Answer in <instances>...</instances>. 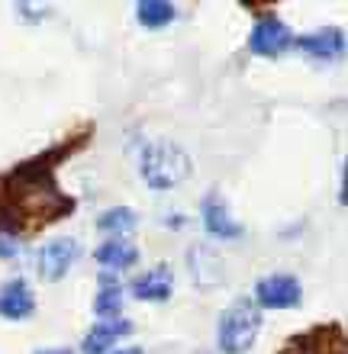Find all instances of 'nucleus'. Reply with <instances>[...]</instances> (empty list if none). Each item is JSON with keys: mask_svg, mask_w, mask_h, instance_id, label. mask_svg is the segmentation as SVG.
Returning <instances> with one entry per match:
<instances>
[{"mask_svg": "<svg viewBox=\"0 0 348 354\" xmlns=\"http://www.w3.org/2000/svg\"><path fill=\"white\" fill-rule=\"evenodd\" d=\"M94 132L91 120L77 122L48 149L0 171V235L19 242L75 216L77 196L58 184V171L91 145Z\"/></svg>", "mask_w": 348, "mask_h": 354, "instance_id": "f257e3e1", "label": "nucleus"}, {"mask_svg": "<svg viewBox=\"0 0 348 354\" xmlns=\"http://www.w3.org/2000/svg\"><path fill=\"white\" fill-rule=\"evenodd\" d=\"M190 155L171 139H152L139 149V177L152 190H171L190 177Z\"/></svg>", "mask_w": 348, "mask_h": 354, "instance_id": "f03ea898", "label": "nucleus"}, {"mask_svg": "<svg viewBox=\"0 0 348 354\" xmlns=\"http://www.w3.org/2000/svg\"><path fill=\"white\" fill-rule=\"evenodd\" d=\"M262 309L252 299H232L217 322V348L219 354H248L262 335Z\"/></svg>", "mask_w": 348, "mask_h": 354, "instance_id": "7ed1b4c3", "label": "nucleus"}, {"mask_svg": "<svg viewBox=\"0 0 348 354\" xmlns=\"http://www.w3.org/2000/svg\"><path fill=\"white\" fill-rule=\"evenodd\" d=\"M274 354H348V335L345 326L329 319V322H316V326L293 332L284 338V345Z\"/></svg>", "mask_w": 348, "mask_h": 354, "instance_id": "20e7f679", "label": "nucleus"}, {"mask_svg": "<svg viewBox=\"0 0 348 354\" xmlns=\"http://www.w3.org/2000/svg\"><path fill=\"white\" fill-rule=\"evenodd\" d=\"M252 303L258 309H297L303 303V283L293 274H284V270L264 274L255 283Z\"/></svg>", "mask_w": 348, "mask_h": 354, "instance_id": "39448f33", "label": "nucleus"}, {"mask_svg": "<svg viewBox=\"0 0 348 354\" xmlns=\"http://www.w3.org/2000/svg\"><path fill=\"white\" fill-rule=\"evenodd\" d=\"M293 48V29L277 17L258 19L248 32V52L258 58H281Z\"/></svg>", "mask_w": 348, "mask_h": 354, "instance_id": "423d86ee", "label": "nucleus"}, {"mask_svg": "<svg viewBox=\"0 0 348 354\" xmlns=\"http://www.w3.org/2000/svg\"><path fill=\"white\" fill-rule=\"evenodd\" d=\"M81 258V242L77 239H55V242H46L36 252V274L48 283L68 277V270L77 264Z\"/></svg>", "mask_w": 348, "mask_h": 354, "instance_id": "0eeeda50", "label": "nucleus"}, {"mask_svg": "<svg viewBox=\"0 0 348 354\" xmlns=\"http://www.w3.org/2000/svg\"><path fill=\"white\" fill-rule=\"evenodd\" d=\"M200 223H203L210 239H219V242H235V239L245 235V225L229 213L226 200H223L217 190H210V194L200 200Z\"/></svg>", "mask_w": 348, "mask_h": 354, "instance_id": "6e6552de", "label": "nucleus"}, {"mask_svg": "<svg viewBox=\"0 0 348 354\" xmlns=\"http://www.w3.org/2000/svg\"><path fill=\"white\" fill-rule=\"evenodd\" d=\"M136 326H132L129 319H97L94 326L84 332L81 338V354H110L116 345H120L126 335H132Z\"/></svg>", "mask_w": 348, "mask_h": 354, "instance_id": "1a4fd4ad", "label": "nucleus"}, {"mask_svg": "<svg viewBox=\"0 0 348 354\" xmlns=\"http://www.w3.org/2000/svg\"><path fill=\"white\" fill-rule=\"evenodd\" d=\"M293 46L300 48L306 58H316V62H339L345 55V32L339 26L313 29V32L293 36Z\"/></svg>", "mask_w": 348, "mask_h": 354, "instance_id": "9d476101", "label": "nucleus"}, {"mask_svg": "<svg viewBox=\"0 0 348 354\" xmlns=\"http://www.w3.org/2000/svg\"><path fill=\"white\" fill-rule=\"evenodd\" d=\"M129 293L142 303H168L174 297V270L168 264H155V268L142 270L129 280Z\"/></svg>", "mask_w": 348, "mask_h": 354, "instance_id": "9b49d317", "label": "nucleus"}, {"mask_svg": "<svg viewBox=\"0 0 348 354\" xmlns=\"http://www.w3.org/2000/svg\"><path fill=\"white\" fill-rule=\"evenodd\" d=\"M36 313V293L23 277H10L0 283V319L23 322Z\"/></svg>", "mask_w": 348, "mask_h": 354, "instance_id": "f8f14e48", "label": "nucleus"}, {"mask_svg": "<svg viewBox=\"0 0 348 354\" xmlns=\"http://www.w3.org/2000/svg\"><path fill=\"white\" fill-rule=\"evenodd\" d=\"M94 261L107 270H126L139 261V248L129 239H107L104 245L94 248Z\"/></svg>", "mask_w": 348, "mask_h": 354, "instance_id": "ddd939ff", "label": "nucleus"}, {"mask_svg": "<svg viewBox=\"0 0 348 354\" xmlns=\"http://www.w3.org/2000/svg\"><path fill=\"white\" fill-rule=\"evenodd\" d=\"M187 261H190V274H194V280H197L203 290H213L219 280H223V274H226V264L219 261L210 248H190Z\"/></svg>", "mask_w": 348, "mask_h": 354, "instance_id": "4468645a", "label": "nucleus"}, {"mask_svg": "<svg viewBox=\"0 0 348 354\" xmlns=\"http://www.w3.org/2000/svg\"><path fill=\"white\" fill-rule=\"evenodd\" d=\"M139 225V216L132 206H110L97 216V229L107 232L110 239H129V232Z\"/></svg>", "mask_w": 348, "mask_h": 354, "instance_id": "2eb2a0df", "label": "nucleus"}, {"mask_svg": "<svg viewBox=\"0 0 348 354\" xmlns=\"http://www.w3.org/2000/svg\"><path fill=\"white\" fill-rule=\"evenodd\" d=\"M174 17H178V7L171 0H139L136 3V19L145 29H165L168 23H174Z\"/></svg>", "mask_w": 348, "mask_h": 354, "instance_id": "dca6fc26", "label": "nucleus"}, {"mask_svg": "<svg viewBox=\"0 0 348 354\" xmlns=\"http://www.w3.org/2000/svg\"><path fill=\"white\" fill-rule=\"evenodd\" d=\"M122 299H126V290L120 287V280L100 277V290L94 297V313L100 319H116L122 313Z\"/></svg>", "mask_w": 348, "mask_h": 354, "instance_id": "f3484780", "label": "nucleus"}, {"mask_svg": "<svg viewBox=\"0 0 348 354\" xmlns=\"http://www.w3.org/2000/svg\"><path fill=\"white\" fill-rule=\"evenodd\" d=\"M13 10H17L23 19H46L48 17V7H39V3H13Z\"/></svg>", "mask_w": 348, "mask_h": 354, "instance_id": "a211bd4d", "label": "nucleus"}, {"mask_svg": "<svg viewBox=\"0 0 348 354\" xmlns=\"http://www.w3.org/2000/svg\"><path fill=\"white\" fill-rule=\"evenodd\" d=\"M19 248H23V242H17V239H10V235H0V258H3V261H10V258H17Z\"/></svg>", "mask_w": 348, "mask_h": 354, "instance_id": "6ab92c4d", "label": "nucleus"}, {"mask_svg": "<svg viewBox=\"0 0 348 354\" xmlns=\"http://www.w3.org/2000/svg\"><path fill=\"white\" fill-rule=\"evenodd\" d=\"M245 10H252V13H258V17H274V10H277V3H255V0H242Z\"/></svg>", "mask_w": 348, "mask_h": 354, "instance_id": "aec40b11", "label": "nucleus"}, {"mask_svg": "<svg viewBox=\"0 0 348 354\" xmlns=\"http://www.w3.org/2000/svg\"><path fill=\"white\" fill-rule=\"evenodd\" d=\"M110 354H145V348L129 345V348H116V351H110Z\"/></svg>", "mask_w": 348, "mask_h": 354, "instance_id": "412c9836", "label": "nucleus"}, {"mask_svg": "<svg viewBox=\"0 0 348 354\" xmlns=\"http://www.w3.org/2000/svg\"><path fill=\"white\" fill-rule=\"evenodd\" d=\"M36 354H75L71 348H39Z\"/></svg>", "mask_w": 348, "mask_h": 354, "instance_id": "4be33fe9", "label": "nucleus"}]
</instances>
